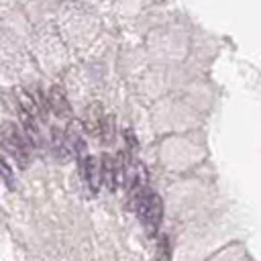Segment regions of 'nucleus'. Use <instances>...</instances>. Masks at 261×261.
<instances>
[{"label": "nucleus", "instance_id": "obj_1", "mask_svg": "<svg viewBox=\"0 0 261 261\" xmlns=\"http://www.w3.org/2000/svg\"><path fill=\"white\" fill-rule=\"evenodd\" d=\"M133 206L141 218V222L149 228V232H155L161 224L163 218V204L161 198L153 192V190H141L137 194H133Z\"/></svg>", "mask_w": 261, "mask_h": 261}, {"label": "nucleus", "instance_id": "obj_6", "mask_svg": "<svg viewBox=\"0 0 261 261\" xmlns=\"http://www.w3.org/2000/svg\"><path fill=\"white\" fill-rule=\"evenodd\" d=\"M47 104L49 108L53 110V114H57L59 118H69L71 116V108H69V102L63 94V90L59 86H53L51 92H49V98H47Z\"/></svg>", "mask_w": 261, "mask_h": 261}, {"label": "nucleus", "instance_id": "obj_4", "mask_svg": "<svg viewBox=\"0 0 261 261\" xmlns=\"http://www.w3.org/2000/svg\"><path fill=\"white\" fill-rule=\"evenodd\" d=\"M104 120H106V114H104L102 104L100 102H92L86 108V114H84V128H86V133H90L94 137H100Z\"/></svg>", "mask_w": 261, "mask_h": 261}, {"label": "nucleus", "instance_id": "obj_3", "mask_svg": "<svg viewBox=\"0 0 261 261\" xmlns=\"http://www.w3.org/2000/svg\"><path fill=\"white\" fill-rule=\"evenodd\" d=\"M100 179L104 181V186L114 192L120 179V161L118 157H112L108 153L102 155V163H100Z\"/></svg>", "mask_w": 261, "mask_h": 261}, {"label": "nucleus", "instance_id": "obj_7", "mask_svg": "<svg viewBox=\"0 0 261 261\" xmlns=\"http://www.w3.org/2000/svg\"><path fill=\"white\" fill-rule=\"evenodd\" d=\"M114 135V118L110 114H106V120H104V126H102V133H100V139L104 143H108Z\"/></svg>", "mask_w": 261, "mask_h": 261}, {"label": "nucleus", "instance_id": "obj_5", "mask_svg": "<svg viewBox=\"0 0 261 261\" xmlns=\"http://www.w3.org/2000/svg\"><path fill=\"white\" fill-rule=\"evenodd\" d=\"M80 171H82V175H84V179H86L90 192L96 194L98 188H100V181H102V179H100V169H98L96 159H92L90 155L84 157V159H80Z\"/></svg>", "mask_w": 261, "mask_h": 261}, {"label": "nucleus", "instance_id": "obj_2", "mask_svg": "<svg viewBox=\"0 0 261 261\" xmlns=\"http://www.w3.org/2000/svg\"><path fill=\"white\" fill-rule=\"evenodd\" d=\"M2 139H4V145L10 147L12 155L20 161V165H27V141H24L22 135L16 130L14 124H6V126H4Z\"/></svg>", "mask_w": 261, "mask_h": 261}]
</instances>
